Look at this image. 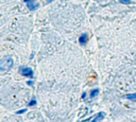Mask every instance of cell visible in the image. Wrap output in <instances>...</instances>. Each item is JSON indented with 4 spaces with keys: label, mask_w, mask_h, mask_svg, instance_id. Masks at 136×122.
I'll return each mask as SVG.
<instances>
[{
    "label": "cell",
    "mask_w": 136,
    "mask_h": 122,
    "mask_svg": "<svg viewBox=\"0 0 136 122\" xmlns=\"http://www.w3.org/2000/svg\"><path fill=\"white\" fill-rule=\"evenodd\" d=\"M20 73H21L23 76H28V78H33V70L31 68H28V67H20L19 69Z\"/></svg>",
    "instance_id": "cell-2"
},
{
    "label": "cell",
    "mask_w": 136,
    "mask_h": 122,
    "mask_svg": "<svg viewBox=\"0 0 136 122\" xmlns=\"http://www.w3.org/2000/svg\"><path fill=\"white\" fill-rule=\"evenodd\" d=\"M87 40H88L87 34H82V35L79 37V42H80V45H85L87 42Z\"/></svg>",
    "instance_id": "cell-5"
},
{
    "label": "cell",
    "mask_w": 136,
    "mask_h": 122,
    "mask_svg": "<svg viewBox=\"0 0 136 122\" xmlns=\"http://www.w3.org/2000/svg\"><path fill=\"white\" fill-rule=\"evenodd\" d=\"M127 99L129 100H132V101H136V92L135 93H130V95H125Z\"/></svg>",
    "instance_id": "cell-6"
},
{
    "label": "cell",
    "mask_w": 136,
    "mask_h": 122,
    "mask_svg": "<svg viewBox=\"0 0 136 122\" xmlns=\"http://www.w3.org/2000/svg\"><path fill=\"white\" fill-rule=\"evenodd\" d=\"M104 117H105L104 113H98V115H97L96 117L93 119L92 122H100V121H102V120L104 119Z\"/></svg>",
    "instance_id": "cell-4"
},
{
    "label": "cell",
    "mask_w": 136,
    "mask_h": 122,
    "mask_svg": "<svg viewBox=\"0 0 136 122\" xmlns=\"http://www.w3.org/2000/svg\"><path fill=\"white\" fill-rule=\"evenodd\" d=\"M99 93V89L96 88V89H93L92 91H90V98H95L96 95H98Z\"/></svg>",
    "instance_id": "cell-7"
},
{
    "label": "cell",
    "mask_w": 136,
    "mask_h": 122,
    "mask_svg": "<svg viewBox=\"0 0 136 122\" xmlns=\"http://www.w3.org/2000/svg\"><path fill=\"white\" fill-rule=\"evenodd\" d=\"M13 60L11 57H4L3 60L0 61V70L1 71H8L13 67Z\"/></svg>",
    "instance_id": "cell-1"
},
{
    "label": "cell",
    "mask_w": 136,
    "mask_h": 122,
    "mask_svg": "<svg viewBox=\"0 0 136 122\" xmlns=\"http://www.w3.org/2000/svg\"><path fill=\"white\" fill-rule=\"evenodd\" d=\"M27 7L30 11H34V10H36L38 8V4L37 3H34V0H32V1H30V2L27 3Z\"/></svg>",
    "instance_id": "cell-3"
},
{
    "label": "cell",
    "mask_w": 136,
    "mask_h": 122,
    "mask_svg": "<svg viewBox=\"0 0 136 122\" xmlns=\"http://www.w3.org/2000/svg\"><path fill=\"white\" fill-rule=\"evenodd\" d=\"M119 2L121 3H124V4H129V3H131V0H118Z\"/></svg>",
    "instance_id": "cell-8"
},
{
    "label": "cell",
    "mask_w": 136,
    "mask_h": 122,
    "mask_svg": "<svg viewBox=\"0 0 136 122\" xmlns=\"http://www.w3.org/2000/svg\"><path fill=\"white\" fill-rule=\"evenodd\" d=\"M35 104H36V101H35V99H33V100H32L31 102L29 103V105H30V106H33V105H35Z\"/></svg>",
    "instance_id": "cell-9"
},
{
    "label": "cell",
    "mask_w": 136,
    "mask_h": 122,
    "mask_svg": "<svg viewBox=\"0 0 136 122\" xmlns=\"http://www.w3.org/2000/svg\"><path fill=\"white\" fill-rule=\"evenodd\" d=\"M25 111H26V109H21V111H18L16 114H19V115H20V114H23Z\"/></svg>",
    "instance_id": "cell-10"
}]
</instances>
